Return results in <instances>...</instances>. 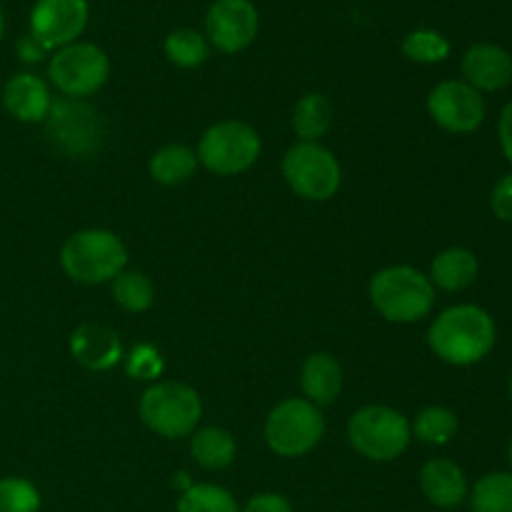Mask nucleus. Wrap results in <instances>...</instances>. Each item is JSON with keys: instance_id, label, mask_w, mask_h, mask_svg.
<instances>
[{"instance_id": "f257e3e1", "label": "nucleus", "mask_w": 512, "mask_h": 512, "mask_svg": "<svg viewBox=\"0 0 512 512\" xmlns=\"http://www.w3.org/2000/svg\"><path fill=\"white\" fill-rule=\"evenodd\" d=\"M498 340L493 315L473 303L443 310L428 330V345L443 363L468 368L488 358Z\"/></svg>"}, {"instance_id": "f03ea898", "label": "nucleus", "mask_w": 512, "mask_h": 512, "mask_svg": "<svg viewBox=\"0 0 512 512\" xmlns=\"http://www.w3.org/2000/svg\"><path fill=\"white\" fill-rule=\"evenodd\" d=\"M370 303L390 323H418L435 305V285L410 265H390L370 280Z\"/></svg>"}, {"instance_id": "7ed1b4c3", "label": "nucleus", "mask_w": 512, "mask_h": 512, "mask_svg": "<svg viewBox=\"0 0 512 512\" xmlns=\"http://www.w3.org/2000/svg\"><path fill=\"white\" fill-rule=\"evenodd\" d=\"M60 265L75 283L103 285L123 273L128 265V248L110 230H78L60 248Z\"/></svg>"}, {"instance_id": "20e7f679", "label": "nucleus", "mask_w": 512, "mask_h": 512, "mask_svg": "<svg viewBox=\"0 0 512 512\" xmlns=\"http://www.w3.org/2000/svg\"><path fill=\"white\" fill-rule=\"evenodd\" d=\"M138 413L145 428L153 430L160 438L175 440L195 433L200 418H203V403L190 385L163 380L145 390Z\"/></svg>"}, {"instance_id": "39448f33", "label": "nucleus", "mask_w": 512, "mask_h": 512, "mask_svg": "<svg viewBox=\"0 0 512 512\" xmlns=\"http://www.w3.org/2000/svg\"><path fill=\"white\" fill-rule=\"evenodd\" d=\"M348 440L363 458L390 463L408 450L413 440L410 420L388 405H365L350 418Z\"/></svg>"}, {"instance_id": "423d86ee", "label": "nucleus", "mask_w": 512, "mask_h": 512, "mask_svg": "<svg viewBox=\"0 0 512 512\" xmlns=\"http://www.w3.org/2000/svg\"><path fill=\"white\" fill-rule=\"evenodd\" d=\"M45 133L60 153L90 158L105 140V120L95 105L80 98H58L45 115Z\"/></svg>"}, {"instance_id": "0eeeda50", "label": "nucleus", "mask_w": 512, "mask_h": 512, "mask_svg": "<svg viewBox=\"0 0 512 512\" xmlns=\"http://www.w3.org/2000/svg\"><path fill=\"white\" fill-rule=\"evenodd\" d=\"M323 435V413L305 398L283 400L265 420V443L280 458H303L323 440Z\"/></svg>"}, {"instance_id": "6e6552de", "label": "nucleus", "mask_w": 512, "mask_h": 512, "mask_svg": "<svg viewBox=\"0 0 512 512\" xmlns=\"http://www.w3.org/2000/svg\"><path fill=\"white\" fill-rule=\"evenodd\" d=\"M260 135L243 120H220L210 125L198 143V163L215 175H240L260 158Z\"/></svg>"}, {"instance_id": "1a4fd4ad", "label": "nucleus", "mask_w": 512, "mask_h": 512, "mask_svg": "<svg viewBox=\"0 0 512 512\" xmlns=\"http://www.w3.org/2000/svg\"><path fill=\"white\" fill-rule=\"evenodd\" d=\"M283 178L303 200L325 203L340 190L343 170L338 158L320 143H295L283 158Z\"/></svg>"}, {"instance_id": "9d476101", "label": "nucleus", "mask_w": 512, "mask_h": 512, "mask_svg": "<svg viewBox=\"0 0 512 512\" xmlns=\"http://www.w3.org/2000/svg\"><path fill=\"white\" fill-rule=\"evenodd\" d=\"M48 78L65 98H90L110 78V58L95 43H75L55 50L48 63Z\"/></svg>"}, {"instance_id": "9b49d317", "label": "nucleus", "mask_w": 512, "mask_h": 512, "mask_svg": "<svg viewBox=\"0 0 512 512\" xmlns=\"http://www.w3.org/2000/svg\"><path fill=\"white\" fill-rule=\"evenodd\" d=\"M428 113L443 130L455 135L475 133L485 123L488 105L483 93L465 80H443L428 95Z\"/></svg>"}, {"instance_id": "f8f14e48", "label": "nucleus", "mask_w": 512, "mask_h": 512, "mask_svg": "<svg viewBox=\"0 0 512 512\" xmlns=\"http://www.w3.org/2000/svg\"><path fill=\"white\" fill-rule=\"evenodd\" d=\"M88 0H38L30 10V35L45 50L75 43L88 25Z\"/></svg>"}, {"instance_id": "ddd939ff", "label": "nucleus", "mask_w": 512, "mask_h": 512, "mask_svg": "<svg viewBox=\"0 0 512 512\" xmlns=\"http://www.w3.org/2000/svg\"><path fill=\"white\" fill-rule=\"evenodd\" d=\"M260 15L250 0H215L205 15V35L220 53H240L255 40Z\"/></svg>"}, {"instance_id": "4468645a", "label": "nucleus", "mask_w": 512, "mask_h": 512, "mask_svg": "<svg viewBox=\"0 0 512 512\" xmlns=\"http://www.w3.org/2000/svg\"><path fill=\"white\" fill-rule=\"evenodd\" d=\"M460 70L478 93H498L512 83V55L495 43H475L465 50Z\"/></svg>"}, {"instance_id": "2eb2a0df", "label": "nucleus", "mask_w": 512, "mask_h": 512, "mask_svg": "<svg viewBox=\"0 0 512 512\" xmlns=\"http://www.w3.org/2000/svg\"><path fill=\"white\" fill-rule=\"evenodd\" d=\"M420 490L440 510L460 508L470 495L463 468L448 458H433L420 468Z\"/></svg>"}, {"instance_id": "dca6fc26", "label": "nucleus", "mask_w": 512, "mask_h": 512, "mask_svg": "<svg viewBox=\"0 0 512 512\" xmlns=\"http://www.w3.org/2000/svg\"><path fill=\"white\" fill-rule=\"evenodd\" d=\"M70 353L83 368L88 370H110L123 358L120 338L110 328L98 323H83L70 335Z\"/></svg>"}, {"instance_id": "f3484780", "label": "nucleus", "mask_w": 512, "mask_h": 512, "mask_svg": "<svg viewBox=\"0 0 512 512\" xmlns=\"http://www.w3.org/2000/svg\"><path fill=\"white\" fill-rule=\"evenodd\" d=\"M53 98L38 75L18 73L3 85V108L20 123H43Z\"/></svg>"}, {"instance_id": "a211bd4d", "label": "nucleus", "mask_w": 512, "mask_h": 512, "mask_svg": "<svg viewBox=\"0 0 512 512\" xmlns=\"http://www.w3.org/2000/svg\"><path fill=\"white\" fill-rule=\"evenodd\" d=\"M300 385L313 405H333L343 390V368L330 353H313L300 370Z\"/></svg>"}, {"instance_id": "6ab92c4d", "label": "nucleus", "mask_w": 512, "mask_h": 512, "mask_svg": "<svg viewBox=\"0 0 512 512\" xmlns=\"http://www.w3.org/2000/svg\"><path fill=\"white\" fill-rule=\"evenodd\" d=\"M480 263L473 250L468 248H448L438 253L430 263V283L435 288H443L448 293H460L470 288L478 280Z\"/></svg>"}, {"instance_id": "aec40b11", "label": "nucleus", "mask_w": 512, "mask_h": 512, "mask_svg": "<svg viewBox=\"0 0 512 512\" xmlns=\"http://www.w3.org/2000/svg\"><path fill=\"white\" fill-rule=\"evenodd\" d=\"M335 108L325 95L308 93L295 103L293 130L300 143H318L333 128Z\"/></svg>"}, {"instance_id": "412c9836", "label": "nucleus", "mask_w": 512, "mask_h": 512, "mask_svg": "<svg viewBox=\"0 0 512 512\" xmlns=\"http://www.w3.org/2000/svg\"><path fill=\"white\" fill-rule=\"evenodd\" d=\"M150 178L160 185H183L198 170V155L188 145L170 143L155 150L148 160Z\"/></svg>"}, {"instance_id": "4be33fe9", "label": "nucleus", "mask_w": 512, "mask_h": 512, "mask_svg": "<svg viewBox=\"0 0 512 512\" xmlns=\"http://www.w3.org/2000/svg\"><path fill=\"white\" fill-rule=\"evenodd\" d=\"M235 438L223 428L195 430L190 438V453L205 470H225L235 460Z\"/></svg>"}, {"instance_id": "5701e85b", "label": "nucleus", "mask_w": 512, "mask_h": 512, "mask_svg": "<svg viewBox=\"0 0 512 512\" xmlns=\"http://www.w3.org/2000/svg\"><path fill=\"white\" fill-rule=\"evenodd\" d=\"M468 500L473 512H512V470L480 478Z\"/></svg>"}, {"instance_id": "b1692460", "label": "nucleus", "mask_w": 512, "mask_h": 512, "mask_svg": "<svg viewBox=\"0 0 512 512\" xmlns=\"http://www.w3.org/2000/svg\"><path fill=\"white\" fill-rule=\"evenodd\" d=\"M165 58L170 60L173 65H178V68H198V65H203L205 60H208L210 55V43L205 35H200L198 30L193 28H178L173 30V33H168V38H165Z\"/></svg>"}, {"instance_id": "393cba45", "label": "nucleus", "mask_w": 512, "mask_h": 512, "mask_svg": "<svg viewBox=\"0 0 512 512\" xmlns=\"http://www.w3.org/2000/svg\"><path fill=\"white\" fill-rule=\"evenodd\" d=\"M413 438L425 445H448L458 433V415L443 405H430L420 410L415 423H410Z\"/></svg>"}, {"instance_id": "a878e982", "label": "nucleus", "mask_w": 512, "mask_h": 512, "mask_svg": "<svg viewBox=\"0 0 512 512\" xmlns=\"http://www.w3.org/2000/svg\"><path fill=\"white\" fill-rule=\"evenodd\" d=\"M113 298L128 313H145L155 300V288L150 278L138 270H123L113 280Z\"/></svg>"}, {"instance_id": "bb28decb", "label": "nucleus", "mask_w": 512, "mask_h": 512, "mask_svg": "<svg viewBox=\"0 0 512 512\" xmlns=\"http://www.w3.org/2000/svg\"><path fill=\"white\" fill-rule=\"evenodd\" d=\"M178 512H240L238 500L220 485L200 483L183 490Z\"/></svg>"}, {"instance_id": "cd10ccee", "label": "nucleus", "mask_w": 512, "mask_h": 512, "mask_svg": "<svg viewBox=\"0 0 512 512\" xmlns=\"http://www.w3.org/2000/svg\"><path fill=\"white\" fill-rule=\"evenodd\" d=\"M403 53L408 55L413 63L423 65H435L443 63L450 55V43L443 33L430 28H418L410 30L403 40Z\"/></svg>"}, {"instance_id": "c85d7f7f", "label": "nucleus", "mask_w": 512, "mask_h": 512, "mask_svg": "<svg viewBox=\"0 0 512 512\" xmlns=\"http://www.w3.org/2000/svg\"><path fill=\"white\" fill-rule=\"evenodd\" d=\"M40 493L25 478H0V512H38Z\"/></svg>"}, {"instance_id": "c756f323", "label": "nucleus", "mask_w": 512, "mask_h": 512, "mask_svg": "<svg viewBox=\"0 0 512 512\" xmlns=\"http://www.w3.org/2000/svg\"><path fill=\"white\" fill-rule=\"evenodd\" d=\"M165 363L153 345H138L128 358V375L138 380H155L163 373Z\"/></svg>"}, {"instance_id": "7c9ffc66", "label": "nucleus", "mask_w": 512, "mask_h": 512, "mask_svg": "<svg viewBox=\"0 0 512 512\" xmlns=\"http://www.w3.org/2000/svg\"><path fill=\"white\" fill-rule=\"evenodd\" d=\"M490 210L500 223H512V173L503 175L490 193Z\"/></svg>"}, {"instance_id": "2f4dec72", "label": "nucleus", "mask_w": 512, "mask_h": 512, "mask_svg": "<svg viewBox=\"0 0 512 512\" xmlns=\"http://www.w3.org/2000/svg\"><path fill=\"white\" fill-rule=\"evenodd\" d=\"M240 512H293V505H290L288 498L278 493H260L250 498L248 505Z\"/></svg>"}, {"instance_id": "473e14b6", "label": "nucleus", "mask_w": 512, "mask_h": 512, "mask_svg": "<svg viewBox=\"0 0 512 512\" xmlns=\"http://www.w3.org/2000/svg\"><path fill=\"white\" fill-rule=\"evenodd\" d=\"M498 140H500V150L508 158V163L512 165V100L500 110L498 118Z\"/></svg>"}, {"instance_id": "72a5a7b5", "label": "nucleus", "mask_w": 512, "mask_h": 512, "mask_svg": "<svg viewBox=\"0 0 512 512\" xmlns=\"http://www.w3.org/2000/svg\"><path fill=\"white\" fill-rule=\"evenodd\" d=\"M15 50H18V58L23 60V63H40V60L48 55V50H45L33 35H23V38L18 40V45H15Z\"/></svg>"}, {"instance_id": "f704fd0d", "label": "nucleus", "mask_w": 512, "mask_h": 512, "mask_svg": "<svg viewBox=\"0 0 512 512\" xmlns=\"http://www.w3.org/2000/svg\"><path fill=\"white\" fill-rule=\"evenodd\" d=\"M3 33H5V15H3V8H0V40H3Z\"/></svg>"}, {"instance_id": "c9c22d12", "label": "nucleus", "mask_w": 512, "mask_h": 512, "mask_svg": "<svg viewBox=\"0 0 512 512\" xmlns=\"http://www.w3.org/2000/svg\"><path fill=\"white\" fill-rule=\"evenodd\" d=\"M508 463H510V468H512V440H510V445H508Z\"/></svg>"}, {"instance_id": "e433bc0d", "label": "nucleus", "mask_w": 512, "mask_h": 512, "mask_svg": "<svg viewBox=\"0 0 512 512\" xmlns=\"http://www.w3.org/2000/svg\"><path fill=\"white\" fill-rule=\"evenodd\" d=\"M508 393H510V400H512V375H510V383H508Z\"/></svg>"}]
</instances>
